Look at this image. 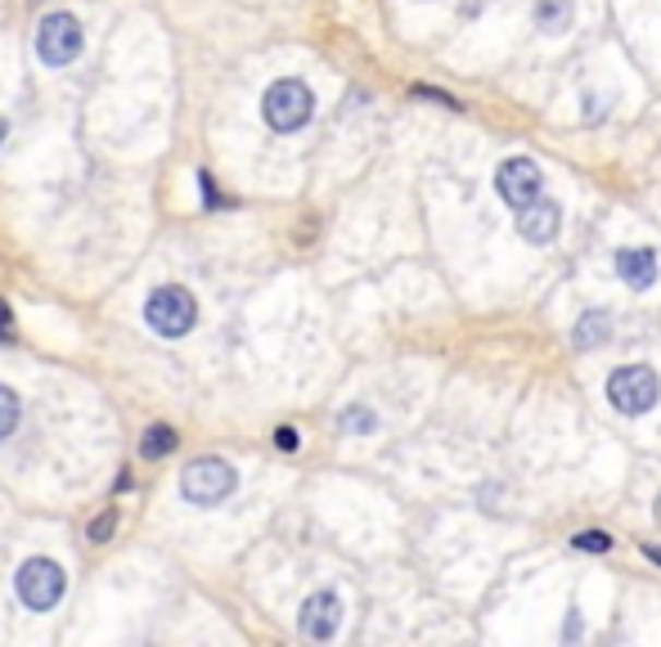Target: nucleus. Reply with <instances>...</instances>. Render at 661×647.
<instances>
[{
  "label": "nucleus",
  "instance_id": "19",
  "mask_svg": "<svg viewBox=\"0 0 661 647\" xmlns=\"http://www.w3.org/2000/svg\"><path fill=\"white\" fill-rule=\"evenodd\" d=\"M0 337L14 342V311L5 307V301H0Z\"/></svg>",
  "mask_w": 661,
  "mask_h": 647
},
{
  "label": "nucleus",
  "instance_id": "13",
  "mask_svg": "<svg viewBox=\"0 0 661 647\" xmlns=\"http://www.w3.org/2000/svg\"><path fill=\"white\" fill-rule=\"evenodd\" d=\"M171 450H176V432L167 423H154L149 432L140 436V454H144V459H167Z\"/></svg>",
  "mask_w": 661,
  "mask_h": 647
},
{
  "label": "nucleus",
  "instance_id": "24",
  "mask_svg": "<svg viewBox=\"0 0 661 647\" xmlns=\"http://www.w3.org/2000/svg\"><path fill=\"white\" fill-rule=\"evenodd\" d=\"M657 526H661V494H657Z\"/></svg>",
  "mask_w": 661,
  "mask_h": 647
},
{
  "label": "nucleus",
  "instance_id": "9",
  "mask_svg": "<svg viewBox=\"0 0 661 647\" xmlns=\"http://www.w3.org/2000/svg\"><path fill=\"white\" fill-rule=\"evenodd\" d=\"M563 230V207L558 203H549V199H536L531 207H522L518 216V235L527 243H554Z\"/></svg>",
  "mask_w": 661,
  "mask_h": 647
},
{
  "label": "nucleus",
  "instance_id": "16",
  "mask_svg": "<svg viewBox=\"0 0 661 647\" xmlns=\"http://www.w3.org/2000/svg\"><path fill=\"white\" fill-rule=\"evenodd\" d=\"M572 544H576L580 553H608V549H612V536H608V530H580Z\"/></svg>",
  "mask_w": 661,
  "mask_h": 647
},
{
  "label": "nucleus",
  "instance_id": "17",
  "mask_svg": "<svg viewBox=\"0 0 661 647\" xmlns=\"http://www.w3.org/2000/svg\"><path fill=\"white\" fill-rule=\"evenodd\" d=\"M113 530H118V513L108 508V513H99V517L91 522V544H104L108 536H113Z\"/></svg>",
  "mask_w": 661,
  "mask_h": 647
},
{
  "label": "nucleus",
  "instance_id": "2",
  "mask_svg": "<svg viewBox=\"0 0 661 647\" xmlns=\"http://www.w3.org/2000/svg\"><path fill=\"white\" fill-rule=\"evenodd\" d=\"M311 108H315L311 91H307L302 82L284 77V82H275V86L266 91V99H262V118H266L271 131L288 135V131H302V127L311 122Z\"/></svg>",
  "mask_w": 661,
  "mask_h": 647
},
{
  "label": "nucleus",
  "instance_id": "11",
  "mask_svg": "<svg viewBox=\"0 0 661 647\" xmlns=\"http://www.w3.org/2000/svg\"><path fill=\"white\" fill-rule=\"evenodd\" d=\"M608 333H612L608 311H585L580 324H576V347L580 351H594V347H603V342H608Z\"/></svg>",
  "mask_w": 661,
  "mask_h": 647
},
{
  "label": "nucleus",
  "instance_id": "1",
  "mask_svg": "<svg viewBox=\"0 0 661 647\" xmlns=\"http://www.w3.org/2000/svg\"><path fill=\"white\" fill-rule=\"evenodd\" d=\"M144 320H149V328L158 337H185L199 320V307H194V297L185 288L163 284V288L149 292V301H144Z\"/></svg>",
  "mask_w": 661,
  "mask_h": 647
},
{
  "label": "nucleus",
  "instance_id": "22",
  "mask_svg": "<svg viewBox=\"0 0 661 647\" xmlns=\"http://www.w3.org/2000/svg\"><path fill=\"white\" fill-rule=\"evenodd\" d=\"M5 135H10V127H5V118H0V144H5Z\"/></svg>",
  "mask_w": 661,
  "mask_h": 647
},
{
  "label": "nucleus",
  "instance_id": "14",
  "mask_svg": "<svg viewBox=\"0 0 661 647\" xmlns=\"http://www.w3.org/2000/svg\"><path fill=\"white\" fill-rule=\"evenodd\" d=\"M19 418H23V400H19V392H14V387H0V441L14 436Z\"/></svg>",
  "mask_w": 661,
  "mask_h": 647
},
{
  "label": "nucleus",
  "instance_id": "12",
  "mask_svg": "<svg viewBox=\"0 0 661 647\" xmlns=\"http://www.w3.org/2000/svg\"><path fill=\"white\" fill-rule=\"evenodd\" d=\"M536 23H540V32H563V27H572V0H540L536 5Z\"/></svg>",
  "mask_w": 661,
  "mask_h": 647
},
{
  "label": "nucleus",
  "instance_id": "4",
  "mask_svg": "<svg viewBox=\"0 0 661 647\" xmlns=\"http://www.w3.org/2000/svg\"><path fill=\"white\" fill-rule=\"evenodd\" d=\"M63 585H68L63 566L50 562V558H27L19 566V576H14V589H19L23 607H32V612H50V607L63 598Z\"/></svg>",
  "mask_w": 661,
  "mask_h": 647
},
{
  "label": "nucleus",
  "instance_id": "18",
  "mask_svg": "<svg viewBox=\"0 0 661 647\" xmlns=\"http://www.w3.org/2000/svg\"><path fill=\"white\" fill-rule=\"evenodd\" d=\"M275 445H279V450H298V445H302L298 428H279V432H275Z\"/></svg>",
  "mask_w": 661,
  "mask_h": 647
},
{
  "label": "nucleus",
  "instance_id": "7",
  "mask_svg": "<svg viewBox=\"0 0 661 647\" xmlns=\"http://www.w3.org/2000/svg\"><path fill=\"white\" fill-rule=\"evenodd\" d=\"M495 184H500V199L508 203V207H531L536 199H540V167L531 163V158H508L504 167H500V176H495Z\"/></svg>",
  "mask_w": 661,
  "mask_h": 647
},
{
  "label": "nucleus",
  "instance_id": "5",
  "mask_svg": "<svg viewBox=\"0 0 661 647\" xmlns=\"http://www.w3.org/2000/svg\"><path fill=\"white\" fill-rule=\"evenodd\" d=\"M235 486H239V472L226 459H199V464H190L185 472H180V494H185L190 504H199V508L220 504Z\"/></svg>",
  "mask_w": 661,
  "mask_h": 647
},
{
  "label": "nucleus",
  "instance_id": "15",
  "mask_svg": "<svg viewBox=\"0 0 661 647\" xmlns=\"http://www.w3.org/2000/svg\"><path fill=\"white\" fill-rule=\"evenodd\" d=\"M342 432H351V436H370L374 428H378V418H374V409H364V405H351V409H342Z\"/></svg>",
  "mask_w": 661,
  "mask_h": 647
},
{
  "label": "nucleus",
  "instance_id": "3",
  "mask_svg": "<svg viewBox=\"0 0 661 647\" xmlns=\"http://www.w3.org/2000/svg\"><path fill=\"white\" fill-rule=\"evenodd\" d=\"M82 46H86V32L72 14H46L41 27H36V59L46 68H68L82 55Z\"/></svg>",
  "mask_w": 661,
  "mask_h": 647
},
{
  "label": "nucleus",
  "instance_id": "6",
  "mask_svg": "<svg viewBox=\"0 0 661 647\" xmlns=\"http://www.w3.org/2000/svg\"><path fill=\"white\" fill-rule=\"evenodd\" d=\"M657 396H661V383H657V373L648 369V364H626V369H616L612 378H608V400H612V409H621V414H648L652 405H657Z\"/></svg>",
  "mask_w": 661,
  "mask_h": 647
},
{
  "label": "nucleus",
  "instance_id": "21",
  "mask_svg": "<svg viewBox=\"0 0 661 647\" xmlns=\"http://www.w3.org/2000/svg\"><path fill=\"white\" fill-rule=\"evenodd\" d=\"M603 112H608V108H603V104H599L594 95H590V99H585V118H590V122H594V118H603Z\"/></svg>",
  "mask_w": 661,
  "mask_h": 647
},
{
  "label": "nucleus",
  "instance_id": "23",
  "mask_svg": "<svg viewBox=\"0 0 661 647\" xmlns=\"http://www.w3.org/2000/svg\"><path fill=\"white\" fill-rule=\"evenodd\" d=\"M648 558H652V562H657V566H661V549H648Z\"/></svg>",
  "mask_w": 661,
  "mask_h": 647
},
{
  "label": "nucleus",
  "instance_id": "8",
  "mask_svg": "<svg viewBox=\"0 0 661 647\" xmlns=\"http://www.w3.org/2000/svg\"><path fill=\"white\" fill-rule=\"evenodd\" d=\"M338 625H342V598H338V594L320 589V594H311V598L302 602V634H307V638L328 643V638L338 634Z\"/></svg>",
  "mask_w": 661,
  "mask_h": 647
},
{
  "label": "nucleus",
  "instance_id": "20",
  "mask_svg": "<svg viewBox=\"0 0 661 647\" xmlns=\"http://www.w3.org/2000/svg\"><path fill=\"white\" fill-rule=\"evenodd\" d=\"M199 184H203V203H207V207H216V203H220V194H216L212 176H199Z\"/></svg>",
  "mask_w": 661,
  "mask_h": 647
},
{
  "label": "nucleus",
  "instance_id": "10",
  "mask_svg": "<svg viewBox=\"0 0 661 647\" xmlns=\"http://www.w3.org/2000/svg\"><path fill=\"white\" fill-rule=\"evenodd\" d=\"M616 275H621V284L635 288V292L652 288V279H657V252L652 248H621L616 252Z\"/></svg>",
  "mask_w": 661,
  "mask_h": 647
}]
</instances>
